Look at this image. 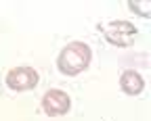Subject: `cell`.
Returning <instances> with one entry per match:
<instances>
[{"mask_svg":"<svg viewBox=\"0 0 151 121\" xmlns=\"http://www.w3.org/2000/svg\"><path fill=\"white\" fill-rule=\"evenodd\" d=\"M137 27L128 21H111L105 25V38L116 46H130L137 40Z\"/></svg>","mask_w":151,"mask_h":121,"instance_id":"obj_2","label":"cell"},{"mask_svg":"<svg viewBox=\"0 0 151 121\" xmlns=\"http://www.w3.org/2000/svg\"><path fill=\"white\" fill-rule=\"evenodd\" d=\"M6 86L11 90H17V92L32 90L38 86V73L32 67H15L6 75Z\"/></svg>","mask_w":151,"mask_h":121,"instance_id":"obj_3","label":"cell"},{"mask_svg":"<svg viewBox=\"0 0 151 121\" xmlns=\"http://www.w3.org/2000/svg\"><path fill=\"white\" fill-rule=\"evenodd\" d=\"M130 9H132V11H141V15H143V17H147V13H149V11H147V9H149V4L139 6V4H134V2H130Z\"/></svg>","mask_w":151,"mask_h":121,"instance_id":"obj_6","label":"cell"},{"mask_svg":"<svg viewBox=\"0 0 151 121\" xmlns=\"http://www.w3.org/2000/svg\"><path fill=\"white\" fill-rule=\"evenodd\" d=\"M120 86H122V90H124L126 94L134 96V94H141V92H143L145 82H143V77H141L137 71L128 69V71H124L122 77H120Z\"/></svg>","mask_w":151,"mask_h":121,"instance_id":"obj_5","label":"cell"},{"mask_svg":"<svg viewBox=\"0 0 151 121\" xmlns=\"http://www.w3.org/2000/svg\"><path fill=\"white\" fill-rule=\"evenodd\" d=\"M90 56H92V52L84 42H71L61 50L57 65H59L61 73H65V75H78L88 67Z\"/></svg>","mask_w":151,"mask_h":121,"instance_id":"obj_1","label":"cell"},{"mask_svg":"<svg viewBox=\"0 0 151 121\" xmlns=\"http://www.w3.org/2000/svg\"><path fill=\"white\" fill-rule=\"evenodd\" d=\"M69 107H71V100H69V96L63 90H48L44 94V98H42V109L50 117L67 113Z\"/></svg>","mask_w":151,"mask_h":121,"instance_id":"obj_4","label":"cell"}]
</instances>
